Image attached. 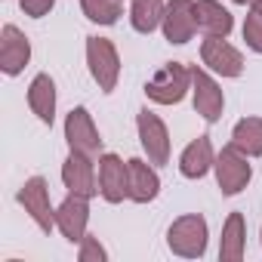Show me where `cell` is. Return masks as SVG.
<instances>
[{
    "instance_id": "1",
    "label": "cell",
    "mask_w": 262,
    "mask_h": 262,
    "mask_svg": "<svg viewBox=\"0 0 262 262\" xmlns=\"http://www.w3.org/2000/svg\"><path fill=\"white\" fill-rule=\"evenodd\" d=\"M207 219L201 213H188V216H179L170 231H167V247L176 253V256H185V259H201L207 253Z\"/></svg>"
},
{
    "instance_id": "2",
    "label": "cell",
    "mask_w": 262,
    "mask_h": 262,
    "mask_svg": "<svg viewBox=\"0 0 262 262\" xmlns=\"http://www.w3.org/2000/svg\"><path fill=\"white\" fill-rule=\"evenodd\" d=\"M188 90H191V68H185L182 62H167L145 83V96L158 105H176L185 99Z\"/></svg>"
},
{
    "instance_id": "3",
    "label": "cell",
    "mask_w": 262,
    "mask_h": 262,
    "mask_svg": "<svg viewBox=\"0 0 262 262\" xmlns=\"http://www.w3.org/2000/svg\"><path fill=\"white\" fill-rule=\"evenodd\" d=\"M86 65L102 93H111L120 77V59L108 37H86Z\"/></svg>"
},
{
    "instance_id": "4",
    "label": "cell",
    "mask_w": 262,
    "mask_h": 262,
    "mask_svg": "<svg viewBox=\"0 0 262 262\" xmlns=\"http://www.w3.org/2000/svg\"><path fill=\"white\" fill-rule=\"evenodd\" d=\"M213 170H216V182H219V191L222 194H241L247 185H250V176H253V167L247 164V155L244 151H237L231 142L216 155V164H213Z\"/></svg>"
},
{
    "instance_id": "5",
    "label": "cell",
    "mask_w": 262,
    "mask_h": 262,
    "mask_svg": "<svg viewBox=\"0 0 262 262\" xmlns=\"http://www.w3.org/2000/svg\"><path fill=\"white\" fill-rule=\"evenodd\" d=\"M19 204L25 207V213L40 225V231H53L56 228V210H53V204H50V185H47V179L43 176H31V179H25V185L19 188Z\"/></svg>"
},
{
    "instance_id": "6",
    "label": "cell",
    "mask_w": 262,
    "mask_h": 262,
    "mask_svg": "<svg viewBox=\"0 0 262 262\" xmlns=\"http://www.w3.org/2000/svg\"><path fill=\"white\" fill-rule=\"evenodd\" d=\"M136 126H139V142H142V148L148 155V164H155V167L167 164L170 161V133H167L164 120L155 111L142 108L136 114Z\"/></svg>"
},
{
    "instance_id": "7",
    "label": "cell",
    "mask_w": 262,
    "mask_h": 262,
    "mask_svg": "<svg viewBox=\"0 0 262 262\" xmlns=\"http://www.w3.org/2000/svg\"><path fill=\"white\" fill-rule=\"evenodd\" d=\"M65 139H68L71 151H80V155H90V158H96L102 151L99 129H96V123H93V117H90V111L83 105L68 111V117H65Z\"/></svg>"
},
{
    "instance_id": "8",
    "label": "cell",
    "mask_w": 262,
    "mask_h": 262,
    "mask_svg": "<svg viewBox=\"0 0 262 262\" xmlns=\"http://www.w3.org/2000/svg\"><path fill=\"white\" fill-rule=\"evenodd\" d=\"M191 93H194V111L207 120V123H216L222 117V108H225V96L219 90V83L204 71V68H191Z\"/></svg>"
},
{
    "instance_id": "9",
    "label": "cell",
    "mask_w": 262,
    "mask_h": 262,
    "mask_svg": "<svg viewBox=\"0 0 262 262\" xmlns=\"http://www.w3.org/2000/svg\"><path fill=\"white\" fill-rule=\"evenodd\" d=\"M86 222H90V198L83 194H71L62 201V207L56 210V228L62 231L65 241L80 244L86 237Z\"/></svg>"
},
{
    "instance_id": "10",
    "label": "cell",
    "mask_w": 262,
    "mask_h": 262,
    "mask_svg": "<svg viewBox=\"0 0 262 262\" xmlns=\"http://www.w3.org/2000/svg\"><path fill=\"white\" fill-rule=\"evenodd\" d=\"M99 194L108 204H120L129 198V164H123L117 155L99 158Z\"/></svg>"
},
{
    "instance_id": "11",
    "label": "cell",
    "mask_w": 262,
    "mask_h": 262,
    "mask_svg": "<svg viewBox=\"0 0 262 262\" xmlns=\"http://www.w3.org/2000/svg\"><path fill=\"white\" fill-rule=\"evenodd\" d=\"M164 37L170 43H188L198 31V19H194V0H170L164 10Z\"/></svg>"
},
{
    "instance_id": "12",
    "label": "cell",
    "mask_w": 262,
    "mask_h": 262,
    "mask_svg": "<svg viewBox=\"0 0 262 262\" xmlns=\"http://www.w3.org/2000/svg\"><path fill=\"white\" fill-rule=\"evenodd\" d=\"M201 59L210 71H216L222 77H241V71H244V56L225 37H207L201 43Z\"/></svg>"
},
{
    "instance_id": "13",
    "label": "cell",
    "mask_w": 262,
    "mask_h": 262,
    "mask_svg": "<svg viewBox=\"0 0 262 262\" xmlns=\"http://www.w3.org/2000/svg\"><path fill=\"white\" fill-rule=\"evenodd\" d=\"M28 59H31L28 37L16 25H4V31H0V71L7 77H16L28 65Z\"/></svg>"
},
{
    "instance_id": "14",
    "label": "cell",
    "mask_w": 262,
    "mask_h": 262,
    "mask_svg": "<svg viewBox=\"0 0 262 262\" xmlns=\"http://www.w3.org/2000/svg\"><path fill=\"white\" fill-rule=\"evenodd\" d=\"M62 182L71 194H83V198H93L99 191V179H96V170H93V158L90 155H80V151H71L62 164Z\"/></svg>"
},
{
    "instance_id": "15",
    "label": "cell",
    "mask_w": 262,
    "mask_h": 262,
    "mask_svg": "<svg viewBox=\"0 0 262 262\" xmlns=\"http://www.w3.org/2000/svg\"><path fill=\"white\" fill-rule=\"evenodd\" d=\"M194 19H198V31H204L207 37H228L234 28L231 13L219 0H194Z\"/></svg>"
},
{
    "instance_id": "16",
    "label": "cell",
    "mask_w": 262,
    "mask_h": 262,
    "mask_svg": "<svg viewBox=\"0 0 262 262\" xmlns=\"http://www.w3.org/2000/svg\"><path fill=\"white\" fill-rule=\"evenodd\" d=\"M129 201L136 204H148L158 198L161 191V176L155 173V167H148L142 158H129Z\"/></svg>"
},
{
    "instance_id": "17",
    "label": "cell",
    "mask_w": 262,
    "mask_h": 262,
    "mask_svg": "<svg viewBox=\"0 0 262 262\" xmlns=\"http://www.w3.org/2000/svg\"><path fill=\"white\" fill-rule=\"evenodd\" d=\"M216 164V155H213V145H210V136H198L194 142L185 145L182 158H179V170L185 179H201L207 176V170Z\"/></svg>"
},
{
    "instance_id": "18",
    "label": "cell",
    "mask_w": 262,
    "mask_h": 262,
    "mask_svg": "<svg viewBox=\"0 0 262 262\" xmlns=\"http://www.w3.org/2000/svg\"><path fill=\"white\" fill-rule=\"evenodd\" d=\"M247 250V225H244V213H228L225 225H222V241H219V259L222 262H241Z\"/></svg>"
},
{
    "instance_id": "19",
    "label": "cell",
    "mask_w": 262,
    "mask_h": 262,
    "mask_svg": "<svg viewBox=\"0 0 262 262\" xmlns=\"http://www.w3.org/2000/svg\"><path fill=\"white\" fill-rule=\"evenodd\" d=\"M28 108L43 120V123H53L56 117V83L50 74H37L28 86Z\"/></svg>"
},
{
    "instance_id": "20",
    "label": "cell",
    "mask_w": 262,
    "mask_h": 262,
    "mask_svg": "<svg viewBox=\"0 0 262 262\" xmlns=\"http://www.w3.org/2000/svg\"><path fill=\"white\" fill-rule=\"evenodd\" d=\"M231 145L237 151H244L247 158H259L262 155V117L237 120L234 129H231Z\"/></svg>"
},
{
    "instance_id": "21",
    "label": "cell",
    "mask_w": 262,
    "mask_h": 262,
    "mask_svg": "<svg viewBox=\"0 0 262 262\" xmlns=\"http://www.w3.org/2000/svg\"><path fill=\"white\" fill-rule=\"evenodd\" d=\"M164 0H133L129 7V22L139 34H151L161 22H164Z\"/></svg>"
},
{
    "instance_id": "22",
    "label": "cell",
    "mask_w": 262,
    "mask_h": 262,
    "mask_svg": "<svg viewBox=\"0 0 262 262\" xmlns=\"http://www.w3.org/2000/svg\"><path fill=\"white\" fill-rule=\"evenodd\" d=\"M80 10L90 22L96 25H114L123 10H120V0H80Z\"/></svg>"
},
{
    "instance_id": "23",
    "label": "cell",
    "mask_w": 262,
    "mask_h": 262,
    "mask_svg": "<svg viewBox=\"0 0 262 262\" xmlns=\"http://www.w3.org/2000/svg\"><path fill=\"white\" fill-rule=\"evenodd\" d=\"M244 40H247V47H250L253 53L262 56V16H259V13H250V16L244 19Z\"/></svg>"
},
{
    "instance_id": "24",
    "label": "cell",
    "mask_w": 262,
    "mask_h": 262,
    "mask_svg": "<svg viewBox=\"0 0 262 262\" xmlns=\"http://www.w3.org/2000/svg\"><path fill=\"white\" fill-rule=\"evenodd\" d=\"M105 259H108V253H105V247L99 244V237L86 234V237L80 241V262H105Z\"/></svg>"
},
{
    "instance_id": "25",
    "label": "cell",
    "mask_w": 262,
    "mask_h": 262,
    "mask_svg": "<svg viewBox=\"0 0 262 262\" xmlns=\"http://www.w3.org/2000/svg\"><path fill=\"white\" fill-rule=\"evenodd\" d=\"M19 7H22L25 16H31V19H43V16L56 7V0H19Z\"/></svg>"
},
{
    "instance_id": "26",
    "label": "cell",
    "mask_w": 262,
    "mask_h": 262,
    "mask_svg": "<svg viewBox=\"0 0 262 262\" xmlns=\"http://www.w3.org/2000/svg\"><path fill=\"white\" fill-rule=\"evenodd\" d=\"M250 7H253V13H259V16H262V0H250Z\"/></svg>"
},
{
    "instance_id": "27",
    "label": "cell",
    "mask_w": 262,
    "mask_h": 262,
    "mask_svg": "<svg viewBox=\"0 0 262 262\" xmlns=\"http://www.w3.org/2000/svg\"><path fill=\"white\" fill-rule=\"evenodd\" d=\"M231 4H250V0H231Z\"/></svg>"
}]
</instances>
